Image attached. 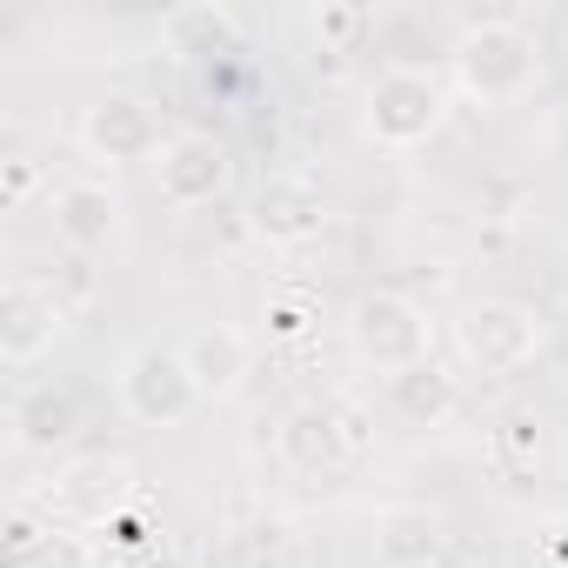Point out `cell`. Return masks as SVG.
<instances>
[{
  "label": "cell",
  "instance_id": "1",
  "mask_svg": "<svg viewBox=\"0 0 568 568\" xmlns=\"http://www.w3.org/2000/svg\"><path fill=\"white\" fill-rule=\"evenodd\" d=\"M541 81H548V61L521 21H468L448 41V88L468 108H515Z\"/></svg>",
  "mask_w": 568,
  "mask_h": 568
},
{
  "label": "cell",
  "instance_id": "2",
  "mask_svg": "<svg viewBox=\"0 0 568 568\" xmlns=\"http://www.w3.org/2000/svg\"><path fill=\"white\" fill-rule=\"evenodd\" d=\"M448 342H455V362L481 382H508L521 368H535V355L548 348V315L515 302V295H475L455 308L448 322Z\"/></svg>",
  "mask_w": 568,
  "mask_h": 568
},
{
  "label": "cell",
  "instance_id": "3",
  "mask_svg": "<svg viewBox=\"0 0 568 568\" xmlns=\"http://www.w3.org/2000/svg\"><path fill=\"white\" fill-rule=\"evenodd\" d=\"M455 108V88L448 74L422 68V61H388L368 88H362V134L388 154H408V148H428L442 134Z\"/></svg>",
  "mask_w": 568,
  "mask_h": 568
},
{
  "label": "cell",
  "instance_id": "4",
  "mask_svg": "<svg viewBox=\"0 0 568 568\" xmlns=\"http://www.w3.org/2000/svg\"><path fill=\"white\" fill-rule=\"evenodd\" d=\"M342 342L368 375H402L415 362H435V322L415 295L402 288H362L342 315Z\"/></svg>",
  "mask_w": 568,
  "mask_h": 568
},
{
  "label": "cell",
  "instance_id": "5",
  "mask_svg": "<svg viewBox=\"0 0 568 568\" xmlns=\"http://www.w3.org/2000/svg\"><path fill=\"white\" fill-rule=\"evenodd\" d=\"M114 402L141 428H181L194 408H207L181 342H134L121 355V368H114Z\"/></svg>",
  "mask_w": 568,
  "mask_h": 568
},
{
  "label": "cell",
  "instance_id": "6",
  "mask_svg": "<svg viewBox=\"0 0 568 568\" xmlns=\"http://www.w3.org/2000/svg\"><path fill=\"white\" fill-rule=\"evenodd\" d=\"M74 141L101 168H128V161H148L154 168L161 148H168V128H161V108L148 94H101V101L81 108Z\"/></svg>",
  "mask_w": 568,
  "mask_h": 568
},
{
  "label": "cell",
  "instance_id": "7",
  "mask_svg": "<svg viewBox=\"0 0 568 568\" xmlns=\"http://www.w3.org/2000/svg\"><path fill=\"white\" fill-rule=\"evenodd\" d=\"M328 227V194L302 168H267L247 187V234L267 247H308Z\"/></svg>",
  "mask_w": 568,
  "mask_h": 568
},
{
  "label": "cell",
  "instance_id": "8",
  "mask_svg": "<svg viewBox=\"0 0 568 568\" xmlns=\"http://www.w3.org/2000/svg\"><path fill=\"white\" fill-rule=\"evenodd\" d=\"M227 187H234V154L214 134H201V128H174L161 161H154V194L168 207L194 214V207H214Z\"/></svg>",
  "mask_w": 568,
  "mask_h": 568
},
{
  "label": "cell",
  "instance_id": "9",
  "mask_svg": "<svg viewBox=\"0 0 568 568\" xmlns=\"http://www.w3.org/2000/svg\"><path fill=\"white\" fill-rule=\"evenodd\" d=\"M48 227H54V241H61L68 254H81V261H88V254H114L121 234H128V214H121L114 181L74 174V181L48 187Z\"/></svg>",
  "mask_w": 568,
  "mask_h": 568
},
{
  "label": "cell",
  "instance_id": "10",
  "mask_svg": "<svg viewBox=\"0 0 568 568\" xmlns=\"http://www.w3.org/2000/svg\"><path fill=\"white\" fill-rule=\"evenodd\" d=\"M61 335H68V302L28 274H8V288H0V362L28 375L54 355Z\"/></svg>",
  "mask_w": 568,
  "mask_h": 568
},
{
  "label": "cell",
  "instance_id": "11",
  "mask_svg": "<svg viewBox=\"0 0 568 568\" xmlns=\"http://www.w3.org/2000/svg\"><path fill=\"white\" fill-rule=\"evenodd\" d=\"M181 355H187V368H194L207 402H234L247 388V375H254V335L234 328V322H201L181 342Z\"/></svg>",
  "mask_w": 568,
  "mask_h": 568
},
{
  "label": "cell",
  "instance_id": "12",
  "mask_svg": "<svg viewBox=\"0 0 568 568\" xmlns=\"http://www.w3.org/2000/svg\"><path fill=\"white\" fill-rule=\"evenodd\" d=\"M382 408L395 428H442L462 408V375H448L442 362H415L382 382Z\"/></svg>",
  "mask_w": 568,
  "mask_h": 568
},
{
  "label": "cell",
  "instance_id": "13",
  "mask_svg": "<svg viewBox=\"0 0 568 568\" xmlns=\"http://www.w3.org/2000/svg\"><path fill=\"white\" fill-rule=\"evenodd\" d=\"M274 448H281V462H288L295 475H328V468L348 462V435H342V415L328 402L295 408L288 422L274 428Z\"/></svg>",
  "mask_w": 568,
  "mask_h": 568
},
{
  "label": "cell",
  "instance_id": "14",
  "mask_svg": "<svg viewBox=\"0 0 568 568\" xmlns=\"http://www.w3.org/2000/svg\"><path fill=\"white\" fill-rule=\"evenodd\" d=\"M8 428H14L21 448H61L81 428V402H74L68 382H28L8 408Z\"/></svg>",
  "mask_w": 568,
  "mask_h": 568
},
{
  "label": "cell",
  "instance_id": "15",
  "mask_svg": "<svg viewBox=\"0 0 568 568\" xmlns=\"http://www.w3.org/2000/svg\"><path fill=\"white\" fill-rule=\"evenodd\" d=\"M448 535L428 508H388L375 521V568H442Z\"/></svg>",
  "mask_w": 568,
  "mask_h": 568
},
{
  "label": "cell",
  "instance_id": "16",
  "mask_svg": "<svg viewBox=\"0 0 568 568\" xmlns=\"http://www.w3.org/2000/svg\"><path fill=\"white\" fill-rule=\"evenodd\" d=\"M548 455H555L548 415L541 408H501V422H495V462H501V475L508 481H541Z\"/></svg>",
  "mask_w": 568,
  "mask_h": 568
},
{
  "label": "cell",
  "instance_id": "17",
  "mask_svg": "<svg viewBox=\"0 0 568 568\" xmlns=\"http://www.w3.org/2000/svg\"><path fill=\"white\" fill-rule=\"evenodd\" d=\"M161 34H168L174 61L234 54V41H241V28H234V14H227V8H174V14L161 21Z\"/></svg>",
  "mask_w": 568,
  "mask_h": 568
},
{
  "label": "cell",
  "instance_id": "18",
  "mask_svg": "<svg viewBox=\"0 0 568 568\" xmlns=\"http://www.w3.org/2000/svg\"><path fill=\"white\" fill-rule=\"evenodd\" d=\"M375 14L368 8H335V0H322V8H308V34L322 41V48H348L362 28H368Z\"/></svg>",
  "mask_w": 568,
  "mask_h": 568
},
{
  "label": "cell",
  "instance_id": "19",
  "mask_svg": "<svg viewBox=\"0 0 568 568\" xmlns=\"http://www.w3.org/2000/svg\"><path fill=\"white\" fill-rule=\"evenodd\" d=\"M261 315H267V328H274V335H302V328L315 322V295H295V288H274Z\"/></svg>",
  "mask_w": 568,
  "mask_h": 568
},
{
  "label": "cell",
  "instance_id": "20",
  "mask_svg": "<svg viewBox=\"0 0 568 568\" xmlns=\"http://www.w3.org/2000/svg\"><path fill=\"white\" fill-rule=\"evenodd\" d=\"M28 187H34V168H28V161H14V174H8V201L21 207V201H28Z\"/></svg>",
  "mask_w": 568,
  "mask_h": 568
}]
</instances>
